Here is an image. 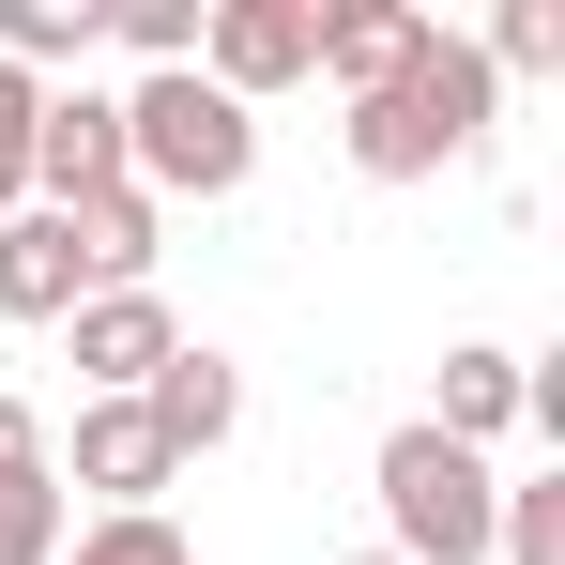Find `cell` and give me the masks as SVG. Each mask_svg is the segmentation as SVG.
<instances>
[{"label":"cell","mask_w":565,"mask_h":565,"mask_svg":"<svg viewBox=\"0 0 565 565\" xmlns=\"http://www.w3.org/2000/svg\"><path fill=\"white\" fill-rule=\"evenodd\" d=\"M62 565H199V551H184L169 504H122V520H93V535H62Z\"/></svg>","instance_id":"5bb4252c"},{"label":"cell","mask_w":565,"mask_h":565,"mask_svg":"<svg viewBox=\"0 0 565 565\" xmlns=\"http://www.w3.org/2000/svg\"><path fill=\"white\" fill-rule=\"evenodd\" d=\"M489 551H504V565H565V489H504Z\"/></svg>","instance_id":"e0dca14e"},{"label":"cell","mask_w":565,"mask_h":565,"mask_svg":"<svg viewBox=\"0 0 565 565\" xmlns=\"http://www.w3.org/2000/svg\"><path fill=\"white\" fill-rule=\"evenodd\" d=\"M31 77H15V62H0V214H31Z\"/></svg>","instance_id":"ac0fdd59"},{"label":"cell","mask_w":565,"mask_h":565,"mask_svg":"<svg viewBox=\"0 0 565 565\" xmlns=\"http://www.w3.org/2000/svg\"><path fill=\"white\" fill-rule=\"evenodd\" d=\"M306 62H321V0H214V15H199V77H214L230 107L290 93Z\"/></svg>","instance_id":"277c9868"},{"label":"cell","mask_w":565,"mask_h":565,"mask_svg":"<svg viewBox=\"0 0 565 565\" xmlns=\"http://www.w3.org/2000/svg\"><path fill=\"white\" fill-rule=\"evenodd\" d=\"M107 46H138V77H184L199 62V0H107Z\"/></svg>","instance_id":"9a60e30c"},{"label":"cell","mask_w":565,"mask_h":565,"mask_svg":"<svg viewBox=\"0 0 565 565\" xmlns=\"http://www.w3.org/2000/svg\"><path fill=\"white\" fill-rule=\"evenodd\" d=\"M122 184V93H46L31 107V214H77Z\"/></svg>","instance_id":"5b68a950"},{"label":"cell","mask_w":565,"mask_h":565,"mask_svg":"<svg viewBox=\"0 0 565 565\" xmlns=\"http://www.w3.org/2000/svg\"><path fill=\"white\" fill-rule=\"evenodd\" d=\"M93 46H107V0H0V62H15L31 93H46L62 62H93Z\"/></svg>","instance_id":"7c38bea8"},{"label":"cell","mask_w":565,"mask_h":565,"mask_svg":"<svg viewBox=\"0 0 565 565\" xmlns=\"http://www.w3.org/2000/svg\"><path fill=\"white\" fill-rule=\"evenodd\" d=\"M367 489H382V551H397V565H489V520H504V473L473 459V444H444L428 413H397V428H382Z\"/></svg>","instance_id":"7a4b0ae2"},{"label":"cell","mask_w":565,"mask_h":565,"mask_svg":"<svg viewBox=\"0 0 565 565\" xmlns=\"http://www.w3.org/2000/svg\"><path fill=\"white\" fill-rule=\"evenodd\" d=\"M473 62H489V77H551V62H565V0H504Z\"/></svg>","instance_id":"2e32d148"},{"label":"cell","mask_w":565,"mask_h":565,"mask_svg":"<svg viewBox=\"0 0 565 565\" xmlns=\"http://www.w3.org/2000/svg\"><path fill=\"white\" fill-rule=\"evenodd\" d=\"M77 290H93V260L62 214H0V321H77Z\"/></svg>","instance_id":"9c48e42d"},{"label":"cell","mask_w":565,"mask_h":565,"mask_svg":"<svg viewBox=\"0 0 565 565\" xmlns=\"http://www.w3.org/2000/svg\"><path fill=\"white\" fill-rule=\"evenodd\" d=\"M413 46H428V15H413V0H337V15H321V62H306V77H337V93H382V77H397Z\"/></svg>","instance_id":"8fae6325"},{"label":"cell","mask_w":565,"mask_h":565,"mask_svg":"<svg viewBox=\"0 0 565 565\" xmlns=\"http://www.w3.org/2000/svg\"><path fill=\"white\" fill-rule=\"evenodd\" d=\"M15 459H46V444H31V397H0V473Z\"/></svg>","instance_id":"d6986e66"},{"label":"cell","mask_w":565,"mask_h":565,"mask_svg":"<svg viewBox=\"0 0 565 565\" xmlns=\"http://www.w3.org/2000/svg\"><path fill=\"white\" fill-rule=\"evenodd\" d=\"M352 565H397V551H352Z\"/></svg>","instance_id":"ffe728a7"},{"label":"cell","mask_w":565,"mask_h":565,"mask_svg":"<svg viewBox=\"0 0 565 565\" xmlns=\"http://www.w3.org/2000/svg\"><path fill=\"white\" fill-rule=\"evenodd\" d=\"M520 413H535V367H520V352H489V337L444 352V397H428V428H444V444L489 459V428H520Z\"/></svg>","instance_id":"30bf717a"},{"label":"cell","mask_w":565,"mask_h":565,"mask_svg":"<svg viewBox=\"0 0 565 565\" xmlns=\"http://www.w3.org/2000/svg\"><path fill=\"white\" fill-rule=\"evenodd\" d=\"M169 428H153V413H138V397H77V473H62V489H107V520H122V504H153V489H169Z\"/></svg>","instance_id":"52a82bcc"},{"label":"cell","mask_w":565,"mask_h":565,"mask_svg":"<svg viewBox=\"0 0 565 565\" xmlns=\"http://www.w3.org/2000/svg\"><path fill=\"white\" fill-rule=\"evenodd\" d=\"M489 107H504V77L473 62V31H428L382 93H352V169L367 184H428V169H459L489 138Z\"/></svg>","instance_id":"6da1fadb"},{"label":"cell","mask_w":565,"mask_h":565,"mask_svg":"<svg viewBox=\"0 0 565 565\" xmlns=\"http://www.w3.org/2000/svg\"><path fill=\"white\" fill-rule=\"evenodd\" d=\"M245 169H260V122L214 93L199 62H184V77H138V93H122V184L153 199V214H169V199H230Z\"/></svg>","instance_id":"3957f363"},{"label":"cell","mask_w":565,"mask_h":565,"mask_svg":"<svg viewBox=\"0 0 565 565\" xmlns=\"http://www.w3.org/2000/svg\"><path fill=\"white\" fill-rule=\"evenodd\" d=\"M62 535H77L62 473H46V459H15V473H0V565H62Z\"/></svg>","instance_id":"4fadbf2b"},{"label":"cell","mask_w":565,"mask_h":565,"mask_svg":"<svg viewBox=\"0 0 565 565\" xmlns=\"http://www.w3.org/2000/svg\"><path fill=\"white\" fill-rule=\"evenodd\" d=\"M62 337H77V382H93V397H138V382L184 352V321H169L153 290H77V321H62Z\"/></svg>","instance_id":"8992f818"},{"label":"cell","mask_w":565,"mask_h":565,"mask_svg":"<svg viewBox=\"0 0 565 565\" xmlns=\"http://www.w3.org/2000/svg\"><path fill=\"white\" fill-rule=\"evenodd\" d=\"M138 413H153V428H169V459H199V444H230V428H245V367H230V352H214V337H184V352H169V367L138 382Z\"/></svg>","instance_id":"ba28073f"}]
</instances>
